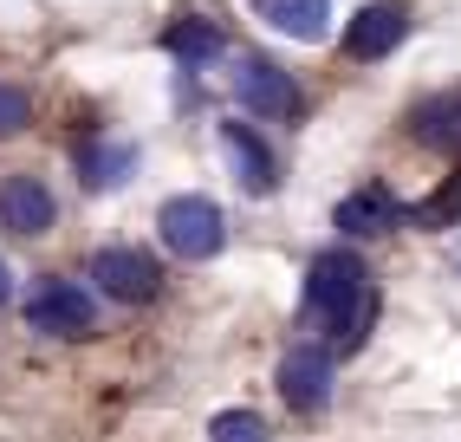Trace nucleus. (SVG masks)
<instances>
[{
  "mask_svg": "<svg viewBox=\"0 0 461 442\" xmlns=\"http://www.w3.org/2000/svg\"><path fill=\"white\" fill-rule=\"evenodd\" d=\"M221 150H228V163H234L248 196H267V189L280 182V163H273V150L254 137V124H221Z\"/></svg>",
  "mask_w": 461,
  "mask_h": 442,
  "instance_id": "obj_9",
  "label": "nucleus"
},
{
  "mask_svg": "<svg viewBox=\"0 0 461 442\" xmlns=\"http://www.w3.org/2000/svg\"><path fill=\"white\" fill-rule=\"evenodd\" d=\"M91 280H98V287L111 293V299H149L157 293V261L143 254V247H98V254H91Z\"/></svg>",
  "mask_w": 461,
  "mask_h": 442,
  "instance_id": "obj_6",
  "label": "nucleus"
},
{
  "mask_svg": "<svg viewBox=\"0 0 461 442\" xmlns=\"http://www.w3.org/2000/svg\"><path fill=\"white\" fill-rule=\"evenodd\" d=\"M331 221H338L345 235H390L396 221H403V202H396L384 182H364V189H351V196L338 202Z\"/></svg>",
  "mask_w": 461,
  "mask_h": 442,
  "instance_id": "obj_10",
  "label": "nucleus"
},
{
  "mask_svg": "<svg viewBox=\"0 0 461 442\" xmlns=\"http://www.w3.org/2000/svg\"><path fill=\"white\" fill-rule=\"evenodd\" d=\"M7 293H14V280H7V267H0V306H7Z\"/></svg>",
  "mask_w": 461,
  "mask_h": 442,
  "instance_id": "obj_18",
  "label": "nucleus"
},
{
  "mask_svg": "<svg viewBox=\"0 0 461 442\" xmlns=\"http://www.w3.org/2000/svg\"><path fill=\"white\" fill-rule=\"evenodd\" d=\"M234 98L248 105L254 117H299V85H293V72L273 66V59H260V52H248V59L234 66Z\"/></svg>",
  "mask_w": 461,
  "mask_h": 442,
  "instance_id": "obj_3",
  "label": "nucleus"
},
{
  "mask_svg": "<svg viewBox=\"0 0 461 442\" xmlns=\"http://www.w3.org/2000/svg\"><path fill=\"white\" fill-rule=\"evenodd\" d=\"M163 46H169L176 59H189V66H202V59L221 52V26H214V20H195V14H182L169 33H163Z\"/></svg>",
  "mask_w": 461,
  "mask_h": 442,
  "instance_id": "obj_14",
  "label": "nucleus"
},
{
  "mask_svg": "<svg viewBox=\"0 0 461 442\" xmlns=\"http://www.w3.org/2000/svg\"><path fill=\"white\" fill-rule=\"evenodd\" d=\"M137 170V143H85L78 150V182L85 189H117Z\"/></svg>",
  "mask_w": 461,
  "mask_h": 442,
  "instance_id": "obj_13",
  "label": "nucleus"
},
{
  "mask_svg": "<svg viewBox=\"0 0 461 442\" xmlns=\"http://www.w3.org/2000/svg\"><path fill=\"white\" fill-rule=\"evenodd\" d=\"M280 397L299 410V417H312V410L331 403V352L325 345H293L280 358Z\"/></svg>",
  "mask_w": 461,
  "mask_h": 442,
  "instance_id": "obj_5",
  "label": "nucleus"
},
{
  "mask_svg": "<svg viewBox=\"0 0 461 442\" xmlns=\"http://www.w3.org/2000/svg\"><path fill=\"white\" fill-rule=\"evenodd\" d=\"M52 215H59V202H52V189L40 182V176H7L0 182V228H14V235H46L52 228Z\"/></svg>",
  "mask_w": 461,
  "mask_h": 442,
  "instance_id": "obj_8",
  "label": "nucleus"
},
{
  "mask_svg": "<svg viewBox=\"0 0 461 442\" xmlns=\"http://www.w3.org/2000/svg\"><path fill=\"white\" fill-rule=\"evenodd\" d=\"M410 221H416V228H455V221H461V170H455L429 202H416Z\"/></svg>",
  "mask_w": 461,
  "mask_h": 442,
  "instance_id": "obj_15",
  "label": "nucleus"
},
{
  "mask_svg": "<svg viewBox=\"0 0 461 442\" xmlns=\"http://www.w3.org/2000/svg\"><path fill=\"white\" fill-rule=\"evenodd\" d=\"M26 117H33V98H26L20 85H0V137H7V131H20Z\"/></svg>",
  "mask_w": 461,
  "mask_h": 442,
  "instance_id": "obj_17",
  "label": "nucleus"
},
{
  "mask_svg": "<svg viewBox=\"0 0 461 442\" xmlns=\"http://www.w3.org/2000/svg\"><path fill=\"white\" fill-rule=\"evenodd\" d=\"M410 137L429 143V150H461V91H436V98H422L410 111Z\"/></svg>",
  "mask_w": 461,
  "mask_h": 442,
  "instance_id": "obj_11",
  "label": "nucleus"
},
{
  "mask_svg": "<svg viewBox=\"0 0 461 442\" xmlns=\"http://www.w3.org/2000/svg\"><path fill=\"white\" fill-rule=\"evenodd\" d=\"M410 33V14H403V0H371V7H357V20L345 26V52L351 59H384L396 52Z\"/></svg>",
  "mask_w": 461,
  "mask_h": 442,
  "instance_id": "obj_7",
  "label": "nucleus"
},
{
  "mask_svg": "<svg viewBox=\"0 0 461 442\" xmlns=\"http://www.w3.org/2000/svg\"><path fill=\"white\" fill-rule=\"evenodd\" d=\"M91 319H98V312H91L85 287H72V280H46V287L26 299V326L46 332V338H85Z\"/></svg>",
  "mask_w": 461,
  "mask_h": 442,
  "instance_id": "obj_4",
  "label": "nucleus"
},
{
  "mask_svg": "<svg viewBox=\"0 0 461 442\" xmlns=\"http://www.w3.org/2000/svg\"><path fill=\"white\" fill-rule=\"evenodd\" d=\"M208 442H267V423L254 410H221V417L208 423Z\"/></svg>",
  "mask_w": 461,
  "mask_h": 442,
  "instance_id": "obj_16",
  "label": "nucleus"
},
{
  "mask_svg": "<svg viewBox=\"0 0 461 442\" xmlns=\"http://www.w3.org/2000/svg\"><path fill=\"white\" fill-rule=\"evenodd\" d=\"M157 228H163V247L182 254V261H214L221 241H228V221H221V208H214L208 196H169L163 215H157Z\"/></svg>",
  "mask_w": 461,
  "mask_h": 442,
  "instance_id": "obj_2",
  "label": "nucleus"
},
{
  "mask_svg": "<svg viewBox=\"0 0 461 442\" xmlns=\"http://www.w3.org/2000/svg\"><path fill=\"white\" fill-rule=\"evenodd\" d=\"M254 14L286 40H325V20H331V0H254Z\"/></svg>",
  "mask_w": 461,
  "mask_h": 442,
  "instance_id": "obj_12",
  "label": "nucleus"
},
{
  "mask_svg": "<svg viewBox=\"0 0 461 442\" xmlns=\"http://www.w3.org/2000/svg\"><path fill=\"white\" fill-rule=\"evenodd\" d=\"M377 319V287L351 247H331L305 267V326L325 332V352H357Z\"/></svg>",
  "mask_w": 461,
  "mask_h": 442,
  "instance_id": "obj_1",
  "label": "nucleus"
}]
</instances>
